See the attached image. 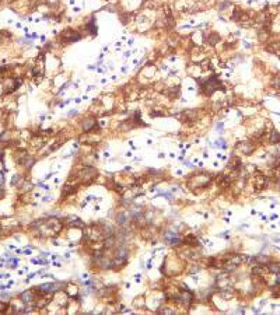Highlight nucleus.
Segmentation results:
<instances>
[{"label":"nucleus","mask_w":280,"mask_h":315,"mask_svg":"<svg viewBox=\"0 0 280 315\" xmlns=\"http://www.w3.org/2000/svg\"><path fill=\"white\" fill-rule=\"evenodd\" d=\"M81 36L80 34L77 32V31H74V29H65L63 32H62V36H60V41L63 42V44H70V42H76V41H78Z\"/></svg>","instance_id":"f257e3e1"},{"label":"nucleus","mask_w":280,"mask_h":315,"mask_svg":"<svg viewBox=\"0 0 280 315\" xmlns=\"http://www.w3.org/2000/svg\"><path fill=\"white\" fill-rule=\"evenodd\" d=\"M94 126H95V121H94L93 118H90V119H85V121L83 122V129H84V132H90V130L93 129Z\"/></svg>","instance_id":"f03ea898"},{"label":"nucleus","mask_w":280,"mask_h":315,"mask_svg":"<svg viewBox=\"0 0 280 315\" xmlns=\"http://www.w3.org/2000/svg\"><path fill=\"white\" fill-rule=\"evenodd\" d=\"M85 29H87V31H90V34H91V35H97V27H95V21L91 20L90 23H87V24H85Z\"/></svg>","instance_id":"7ed1b4c3"},{"label":"nucleus","mask_w":280,"mask_h":315,"mask_svg":"<svg viewBox=\"0 0 280 315\" xmlns=\"http://www.w3.org/2000/svg\"><path fill=\"white\" fill-rule=\"evenodd\" d=\"M20 297H21V300H23L24 303H27V304H29V303H32V301H34V297H32V293H31V291H24Z\"/></svg>","instance_id":"20e7f679"},{"label":"nucleus","mask_w":280,"mask_h":315,"mask_svg":"<svg viewBox=\"0 0 280 315\" xmlns=\"http://www.w3.org/2000/svg\"><path fill=\"white\" fill-rule=\"evenodd\" d=\"M240 149H241V151H242V153L249 154V153H252L254 147L251 146V143H242V144H240Z\"/></svg>","instance_id":"39448f33"},{"label":"nucleus","mask_w":280,"mask_h":315,"mask_svg":"<svg viewBox=\"0 0 280 315\" xmlns=\"http://www.w3.org/2000/svg\"><path fill=\"white\" fill-rule=\"evenodd\" d=\"M268 269H269V272L270 273H280V263H270L268 266Z\"/></svg>","instance_id":"423d86ee"},{"label":"nucleus","mask_w":280,"mask_h":315,"mask_svg":"<svg viewBox=\"0 0 280 315\" xmlns=\"http://www.w3.org/2000/svg\"><path fill=\"white\" fill-rule=\"evenodd\" d=\"M270 143H280V134L275 130L270 133Z\"/></svg>","instance_id":"0eeeda50"},{"label":"nucleus","mask_w":280,"mask_h":315,"mask_svg":"<svg viewBox=\"0 0 280 315\" xmlns=\"http://www.w3.org/2000/svg\"><path fill=\"white\" fill-rule=\"evenodd\" d=\"M20 175H14V177H13V181H11V186H16L17 184H18V182H20Z\"/></svg>","instance_id":"6e6552de"},{"label":"nucleus","mask_w":280,"mask_h":315,"mask_svg":"<svg viewBox=\"0 0 280 315\" xmlns=\"http://www.w3.org/2000/svg\"><path fill=\"white\" fill-rule=\"evenodd\" d=\"M217 146H219V147H221V149H224V147H226V141H224L223 139H220V140L217 141Z\"/></svg>","instance_id":"1a4fd4ad"},{"label":"nucleus","mask_w":280,"mask_h":315,"mask_svg":"<svg viewBox=\"0 0 280 315\" xmlns=\"http://www.w3.org/2000/svg\"><path fill=\"white\" fill-rule=\"evenodd\" d=\"M259 38H260V41H265L266 38H268V34H266V32H260Z\"/></svg>","instance_id":"9d476101"},{"label":"nucleus","mask_w":280,"mask_h":315,"mask_svg":"<svg viewBox=\"0 0 280 315\" xmlns=\"http://www.w3.org/2000/svg\"><path fill=\"white\" fill-rule=\"evenodd\" d=\"M277 165H280V157H279V160H277V162H276Z\"/></svg>","instance_id":"9b49d317"},{"label":"nucleus","mask_w":280,"mask_h":315,"mask_svg":"<svg viewBox=\"0 0 280 315\" xmlns=\"http://www.w3.org/2000/svg\"><path fill=\"white\" fill-rule=\"evenodd\" d=\"M0 231H2V227H0Z\"/></svg>","instance_id":"f8f14e48"}]
</instances>
